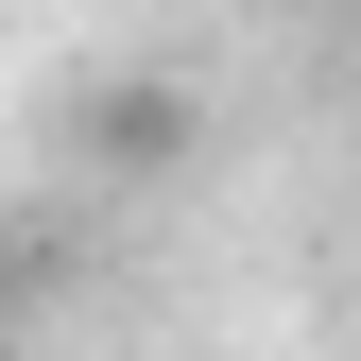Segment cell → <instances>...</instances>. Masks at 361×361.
Returning <instances> with one entry per match:
<instances>
[{"instance_id": "7a4b0ae2", "label": "cell", "mask_w": 361, "mask_h": 361, "mask_svg": "<svg viewBox=\"0 0 361 361\" xmlns=\"http://www.w3.org/2000/svg\"><path fill=\"white\" fill-rule=\"evenodd\" d=\"M293 18H327V0H293Z\"/></svg>"}, {"instance_id": "6da1fadb", "label": "cell", "mask_w": 361, "mask_h": 361, "mask_svg": "<svg viewBox=\"0 0 361 361\" xmlns=\"http://www.w3.org/2000/svg\"><path fill=\"white\" fill-rule=\"evenodd\" d=\"M86 155H104V172H172V155H190V104H172V86H121V104L86 121Z\"/></svg>"}]
</instances>
